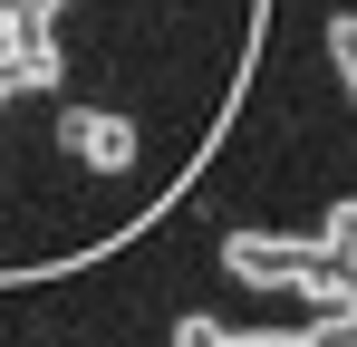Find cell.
<instances>
[{
    "label": "cell",
    "instance_id": "obj_1",
    "mask_svg": "<svg viewBox=\"0 0 357 347\" xmlns=\"http://www.w3.org/2000/svg\"><path fill=\"white\" fill-rule=\"evenodd\" d=\"M77 155H87V164H107V174H116L126 155H135V145H126V125H116V116H87V125H77Z\"/></svg>",
    "mask_w": 357,
    "mask_h": 347
},
{
    "label": "cell",
    "instance_id": "obj_2",
    "mask_svg": "<svg viewBox=\"0 0 357 347\" xmlns=\"http://www.w3.org/2000/svg\"><path fill=\"white\" fill-rule=\"evenodd\" d=\"M328 58H338V87L357 97V10H338V20H328Z\"/></svg>",
    "mask_w": 357,
    "mask_h": 347
},
{
    "label": "cell",
    "instance_id": "obj_3",
    "mask_svg": "<svg viewBox=\"0 0 357 347\" xmlns=\"http://www.w3.org/2000/svg\"><path fill=\"white\" fill-rule=\"evenodd\" d=\"M328 251H357V203H338V213H328Z\"/></svg>",
    "mask_w": 357,
    "mask_h": 347
}]
</instances>
